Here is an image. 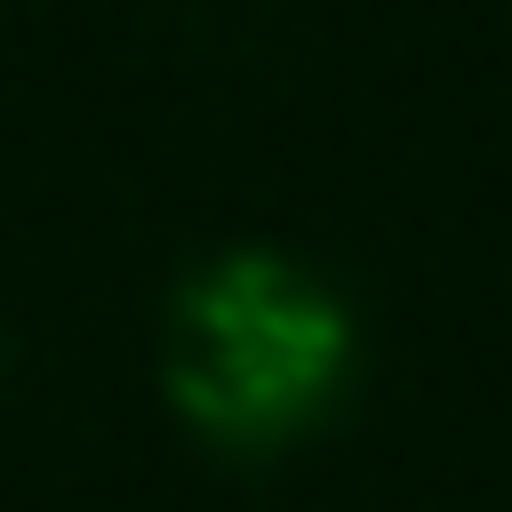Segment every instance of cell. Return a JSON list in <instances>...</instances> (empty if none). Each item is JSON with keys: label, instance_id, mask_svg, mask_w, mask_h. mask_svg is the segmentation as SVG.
Listing matches in <instances>:
<instances>
[{"label": "cell", "instance_id": "6da1fadb", "mask_svg": "<svg viewBox=\"0 0 512 512\" xmlns=\"http://www.w3.org/2000/svg\"><path fill=\"white\" fill-rule=\"evenodd\" d=\"M344 376H352V320L288 256L264 248L216 256L176 296L168 392L192 416V432L224 448L296 440L336 408Z\"/></svg>", "mask_w": 512, "mask_h": 512}]
</instances>
